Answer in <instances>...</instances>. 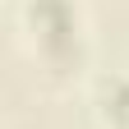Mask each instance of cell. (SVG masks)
<instances>
[{"label": "cell", "instance_id": "2", "mask_svg": "<svg viewBox=\"0 0 129 129\" xmlns=\"http://www.w3.org/2000/svg\"><path fill=\"white\" fill-rule=\"evenodd\" d=\"M106 111L129 124V83H111V88H106Z\"/></svg>", "mask_w": 129, "mask_h": 129}, {"label": "cell", "instance_id": "1", "mask_svg": "<svg viewBox=\"0 0 129 129\" xmlns=\"http://www.w3.org/2000/svg\"><path fill=\"white\" fill-rule=\"evenodd\" d=\"M32 19H37V28L46 32V37H69V28H74V14L64 9V0H37L32 5Z\"/></svg>", "mask_w": 129, "mask_h": 129}]
</instances>
